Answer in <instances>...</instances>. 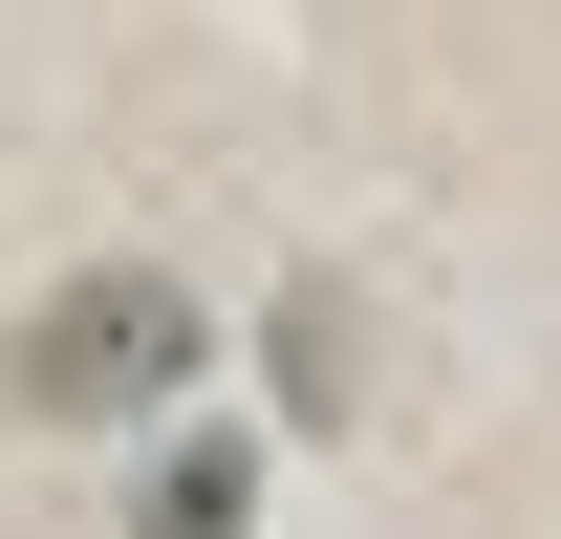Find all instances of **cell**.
<instances>
[{
    "label": "cell",
    "instance_id": "6da1fadb",
    "mask_svg": "<svg viewBox=\"0 0 561 539\" xmlns=\"http://www.w3.org/2000/svg\"><path fill=\"white\" fill-rule=\"evenodd\" d=\"M195 280L173 260H87V280H44L22 302V345H0V410H44V432H108V410H151V389H195Z\"/></svg>",
    "mask_w": 561,
    "mask_h": 539
},
{
    "label": "cell",
    "instance_id": "3957f363",
    "mask_svg": "<svg viewBox=\"0 0 561 539\" xmlns=\"http://www.w3.org/2000/svg\"><path fill=\"white\" fill-rule=\"evenodd\" d=\"M367 367H346V280H280V410H346Z\"/></svg>",
    "mask_w": 561,
    "mask_h": 539
},
{
    "label": "cell",
    "instance_id": "7a4b0ae2",
    "mask_svg": "<svg viewBox=\"0 0 561 539\" xmlns=\"http://www.w3.org/2000/svg\"><path fill=\"white\" fill-rule=\"evenodd\" d=\"M238 518H260V454H216V432L151 474V496H130V539H238Z\"/></svg>",
    "mask_w": 561,
    "mask_h": 539
}]
</instances>
